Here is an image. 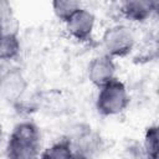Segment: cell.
<instances>
[{
  "label": "cell",
  "mask_w": 159,
  "mask_h": 159,
  "mask_svg": "<svg viewBox=\"0 0 159 159\" xmlns=\"http://www.w3.org/2000/svg\"><path fill=\"white\" fill-rule=\"evenodd\" d=\"M81 2L76 0H55L52 1V9L55 15L63 22H66L77 10H80Z\"/></svg>",
  "instance_id": "cell-11"
},
{
  "label": "cell",
  "mask_w": 159,
  "mask_h": 159,
  "mask_svg": "<svg viewBox=\"0 0 159 159\" xmlns=\"http://www.w3.org/2000/svg\"><path fill=\"white\" fill-rule=\"evenodd\" d=\"M65 24L71 37L80 42H87L91 40L93 34L94 15L89 10L81 7Z\"/></svg>",
  "instance_id": "cell-5"
},
{
  "label": "cell",
  "mask_w": 159,
  "mask_h": 159,
  "mask_svg": "<svg viewBox=\"0 0 159 159\" xmlns=\"http://www.w3.org/2000/svg\"><path fill=\"white\" fill-rule=\"evenodd\" d=\"M4 35V29H2V26H1V24H0V37Z\"/></svg>",
  "instance_id": "cell-13"
},
{
  "label": "cell",
  "mask_w": 159,
  "mask_h": 159,
  "mask_svg": "<svg viewBox=\"0 0 159 159\" xmlns=\"http://www.w3.org/2000/svg\"><path fill=\"white\" fill-rule=\"evenodd\" d=\"M40 159H76L70 139H61L43 149Z\"/></svg>",
  "instance_id": "cell-8"
},
{
  "label": "cell",
  "mask_w": 159,
  "mask_h": 159,
  "mask_svg": "<svg viewBox=\"0 0 159 159\" xmlns=\"http://www.w3.org/2000/svg\"><path fill=\"white\" fill-rule=\"evenodd\" d=\"M41 130L30 120L17 123L6 143L7 159H40Z\"/></svg>",
  "instance_id": "cell-1"
},
{
  "label": "cell",
  "mask_w": 159,
  "mask_h": 159,
  "mask_svg": "<svg viewBox=\"0 0 159 159\" xmlns=\"http://www.w3.org/2000/svg\"><path fill=\"white\" fill-rule=\"evenodd\" d=\"M129 101L125 84L116 77L99 88L96 98V108L101 116H117L128 107Z\"/></svg>",
  "instance_id": "cell-2"
},
{
  "label": "cell",
  "mask_w": 159,
  "mask_h": 159,
  "mask_svg": "<svg viewBox=\"0 0 159 159\" xmlns=\"http://www.w3.org/2000/svg\"><path fill=\"white\" fill-rule=\"evenodd\" d=\"M0 24L4 29V34L17 35V21L14 16L10 2L0 0Z\"/></svg>",
  "instance_id": "cell-12"
},
{
  "label": "cell",
  "mask_w": 159,
  "mask_h": 159,
  "mask_svg": "<svg viewBox=\"0 0 159 159\" xmlns=\"http://www.w3.org/2000/svg\"><path fill=\"white\" fill-rule=\"evenodd\" d=\"M102 47L104 55L114 57H124L129 55L134 47V35L129 27L116 25L106 30L102 36Z\"/></svg>",
  "instance_id": "cell-3"
},
{
  "label": "cell",
  "mask_w": 159,
  "mask_h": 159,
  "mask_svg": "<svg viewBox=\"0 0 159 159\" xmlns=\"http://www.w3.org/2000/svg\"><path fill=\"white\" fill-rule=\"evenodd\" d=\"M21 50L16 34H4L0 37V61H14Z\"/></svg>",
  "instance_id": "cell-9"
},
{
  "label": "cell",
  "mask_w": 159,
  "mask_h": 159,
  "mask_svg": "<svg viewBox=\"0 0 159 159\" xmlns=\"http://www.w3.org/2000/svg\"><path fill=\"white\" fill-rule=\"evenodd\" d=\"M158 125H149L144 134V155L145 159H158L159 158V145H158Z\"/></svg>",
  "instance_id": "cell-10"
},
{
  "label": "cell",
  "mask_w": 159,
  "mask_h": 159,
  "mask_svg": "<svg viewBox=\"0 0 159 159\" xmlns=\"http://www.w3.org/2000/svg\"><path fill=\"white\" fill-rule=\"evenodd\" d=\"M88 80L98 88L116 78V63L114 60L107 55H99L91 60L87 67Z\"/></svg>",
  "instance_id": "cell-6"
},
{
  "label": "cell",
  "mask_w": 159,
  "mask_h": 159,
  "mask_svg": "<svg viewBox=\"0 0 159 159\" xmlns=\"http://www.w3.org/2000/svg\"><path fill=\"white\" fill-rule=\"evenodd\" d=\"M157 1L148 0H130L120 4V12L123 16L134 22H143L148 20L157 10Z\"/></svg>",
  "instance_id": "cell-7"
},
{
  "label": "cell",
  "mask_w": 159,
  "mask_h": 159,
  "mask_svg": "<svg viewBox=\"0 0 159 159\" xmlns=\"http://www.w3.org/2000/svg\"><path fill=\"white\" fill-rule=\"evenodd\" d=\"M25 88L26 81L20 68L9 61H0V96L9 101H16Z\"/></svg>",
  "instance_id": "cell-4"
},
{
  "label": "cell",
  "mask_w": 159,
  "mask_h": 159,
  "mask_svg": "<svg viewBox=\"0 0 159 159\" xmlns=\"http://www.w3.org/2000/svg\"><path fill=\"white\" fill-rule=\"evenodd\" d=\"M1 137H2V125L0 123V139H1Z\"/></svg>",
  "instance_id": "cell-14"
}]
</instances>
